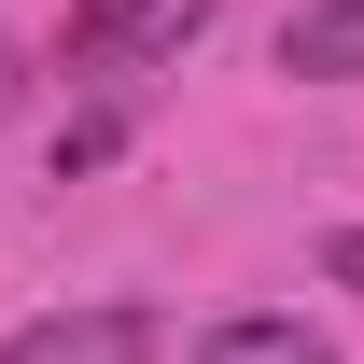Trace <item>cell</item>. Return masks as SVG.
Returning a JSON list of instances; mask_svg holds the SVG:
<instances>
[{
	"label": "cell",
	"mask_w": 364,
	"mask_h": 364,
	"mask_svg": "<svg viewBox=\"0 0 364 364\" xmlns=\"http://www.w3.org/2000/svg\"><path fill=\"white\" fill-rule=\"evenodd\" d=\"M0 364H154V309L98 294V309H43L0 336Z\"/></svg>",
	"instance_id": "obj_2"
},
{
	"label": "cell",
	"mask_w": 364,
	"mask_h": 364,
	"mask_svg": "<svg viewBox=\"0 0 364 364\" xmlns=\"http://www.w3.org/2000/svg\"><path fill=\"white\" fill-rule=\"evenodd\" d=\"M280 70H294V85H364V0H309V14H280Z\"/></svg>",
	"instance_id": "obj_3"
},
{
	"label": "cell",
	"mask_w": 364,
	"mask_h": 364,
	"mask_svg": "<svg viewBox=\"0 0 364 364\" xmlns=\"http://www.w3.org/2000/svg\"><path fill=\"white\" fill-rule=\"evenodd\" d=\"M225 0H70V70H154L210 28Z\"/></svg>",
	"instance_id": "obj_1"
},
{
	"label": "cell",
	"mask_w": 364,
	"mask_h": 364,
	"mask_svg": "<svg viewBox=\"0 0 364 364\" xmlns=\"http://www.w3.org/2000/svg\"><path fill=\"white\" fill-rule=\"evenodd\" d=\"M322 280H350V294H364V225H336V238H322Z\"/></svg>",
	"instance_id": "obj_5"
},
{
	"label": "cell",
	"mask_w": 364,
	"mask_h": 364,
	"mask_svg": "<svg viewBox=\"0 0 364 364\" xmlns=\"http://www.w3.org/2000/svg\"><path fill=\"white\" fill-rule=\"evenodd\" d=\"M196 364H336L309 336V322H280V309H252V322H210V336H196Z\"/></svg>",
	"instance_id": "obj_4"
},
{
	"label": "cell",
	"mask_w": 364,
	"mask_h": 364,
	"mask_svg": "<svg viewBox=\"0 0 364 364\" xmlns=\"http://www.w3.org/2000/svg\"><path fill=\"white\" fill-rule=\"evenodd\" d=\"M0 112H14V56H0Z\"/></svg>",
	"instance_id": "obj_6"
}]
</instances>
